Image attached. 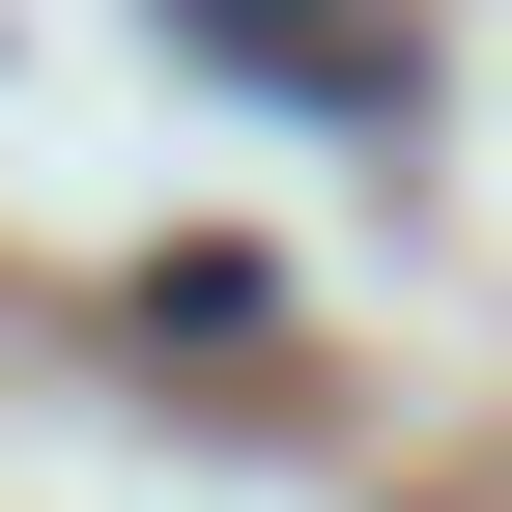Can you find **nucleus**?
Here are the masks:
<instances>
[{"mask_svg":"<svg viewBox=\"0 0 512 512\" xmlns=\"http://www.w3.org/2000/svg\"><path fill=\"white\" fill-rule=\"evenodd\" d=\"M171 57H228V86H285V114H427V29L399 0H143Z\"/></svg>","mask_w":512,"mask_h":512,"instance_id":"1","label":"nucleus"}]
</instances>
